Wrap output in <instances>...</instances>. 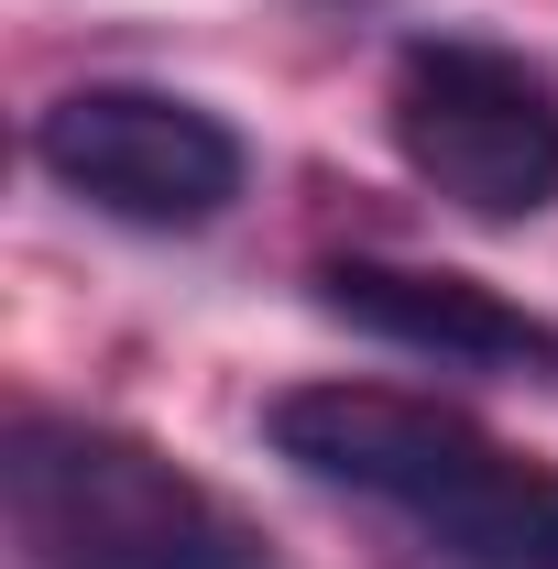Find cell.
Here are the masks:
<instances>
[{
    "label": "cell",
    "instance_id": "obj_1",
    "mask_svg": "<svg viewBox=\"0 0 558 569\" xmlns=\"http://www.w3.org/2000/svg\"><path fill=\"white\" fill-rule=\"evenodd\" d=\"M0 503H11V537L33 548V569H263L252 526L198 471L88 417L11 427Z\"/></svg>",
    "mask_w": 558,
    "mask_h": 569
},
{
    "label": "cell",
    "instance_id": "obj_2",
    "mask_svg": "<svg viewBox=\"0 0 558 569\" xmlns=\"http://www.w3.org/2000/svg\"><path fill=\"white\" fill-rule=\"evenodd\" d=\"M383 132L417 164V187H438L471 219L515 230V219L558 209V77L526 67L515 44L417 33L383 88Z\"/></svg>",
    "mask_w": 558,
    "mask_h": 569
},
{
    "label": "cell",
    "instance_id": "obj_3",
    "mask_svg": "<svg viewBox=\"0 0 558 569\" xmlns=\"http://www.w3.org/2000/svg\"><path fill=\"white\" fill-rule=\"evenodd\" d=\"M33 164L67 198H88L99 219H132V230H209L252 176V153L219 110L176 99V88H132V77L67 88L33 121Z\"/></svg>",
    "mask_w": 558,
    "mask_h": 569
},
{
    "label": "cell",
    "instance_id": "obj_4",
    "mask_svg": "<svg viewBox=\"0 0 558 569\" xmlns=\"http://www.w3.org/2000/svg\"><path fill=\"white\" fill-rule=\"evenodd\" d=\"M318 307L350 318L361 340L449 361V372H558V318L515 307V296L482 284V274H449V263L350 252V263H318Z\"/></svg>",
    "mask_w": 558,
    "mask_h": 569
},
{
    "label": "cell",
    "instance_id": "obj_5",
    "mask_svg": "<svg viewBox=\"0 0 558 569\" xmlns=\"http://www.w3.org/2000/svg\"><path fill=\"white\" fill-rule=\"evenodd\" d=\"M406 526H427L449 559H471V569H558V471L515 460V449L482 427L471 460H460Z\"/></svg>",
    "mask_w": 558,
    "mask_h": 569
}]
</instances>
